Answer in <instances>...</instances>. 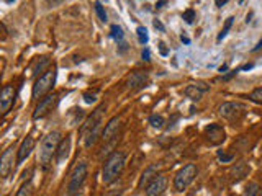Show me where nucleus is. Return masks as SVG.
I'll list each match as a JSON object with an SVG mask.
<instances>
[{
    "instance_id": "f257e3e1",
    "label": "nucleus",
    "mask_w": 262,
    "mask_h": 196,
    "mask_svg": "<svg viewBox=\"0 0 262 196\" xmlns=\"http://www.w3.org/2000/svg\"><path fill=\"white\" fill-rule=\"evenodd\" d=\"M61 139L62 137H61L59 131H51V133H48L43 139H41V144L38 149V162L43 168L49 167V163H51L53 157L56 155L57 145H59Z\"/></svg>"
},
{
    "instance_id": "f03ea898",
    "label": "nucleus",
    "mask_w": 262,
    "mask_h": 196,
    "mask_svg": "<svg viewBox=\"0 0 262 196\" xmlns=\"http://www.w3.org/2000/svg\"><path fill=\"white\" fill-rule=\"evenodd\" d=\"M125 159H126V155L121 151H115L110 154V157L105 160L103 168H102V182L103 183H112L120 177L123 168H125Z\"/></svg>"
},
{
    "instance_id": "7ed1b4c3",
    "label": "nucleus",
    "mask_w": 262,
    "mask_h": 196,
    "mask_svg": "<svg viewBox=\"0 0 262 196\" xmlns=\"http://www.w3.org/2000/svg\"><path fill=\"white\" fill-rule=\"evenodd\" d=\"M103 110H105V106H98V108L89 116V119L84 122V126H82V136H84L85 147H90L92 144H95L98 136H100Z\"/></svg>"
},
{
    "instance_id": "20e7f679",
    "label": "nucleus",
    "mask_w": 262,
    "mask_h": 196,
    "mask_svg": "<svg viewBox=\"0 0 262 196\" xmlns=\"http://www.w3.org/2000/svg\"><path fill=\"white\" fill-rule=\"evenodd\" d=\"M56 67L53 65L51 69H48L43 76H39L35 82V85H33V90H31V96L35 98V100H39V98H45L46 95H49V92L54 88V84H56Z\"/></svg>"
},
{
    "instance_id": "39448f33",
    "label": "nucleus",
    "mask_w": 262,
    "mask_h": 196,
    "mask_svg": "<svg viewBox=\"0 0 262 196\" xmlns=\"http://www.w3.org/2000/svg\"><path fill=\"white\" fill-rule=\"evenodd\" d=\"M85 178H87V163L80 162V163H77V165L74 167L72 172H71L69 183H68V194H69V196L77 194L79 190L82 188V185H84Z\"/></svg>"
},
{
    "instance_id": "423d86ee",
    "label": "nucleus",
    "mask_w": 262,
    "mask_h": 196,
    "mask_svg": "<svg viewBox=\"0 0 262 196\" xmlns=\"http://www.w3.org/2000/svg\"><path fill=\"white\" fill-rule=\"evenodd\" d=\"M196 174H199V170H196L195 163H187V165H184L177 172V175L174 178V188L177 191H184L185 188L195 180Z\"/></svg>"
},
{
    "instance_id": "0eeeda50",
    "label": "nucleus",
    "mask_w": 262,
    "mask_h": 196,
    "mask_svg": "<svg viewBox=\"0 0 262 196\" xmlns=\"http://www.w3.org/2000/svg\"><path fill=\"white\" fill-rule=\"evenodd\" d=\"M57 103H59V93H49L45 98H41L35 111H33V119H41L48 116L57 106Z\"/></svg>"
},
{
    "instance_id": "6e6552de",
    "label": "nucleus",
    "mask_w": 262,
    "mask_h": 196,
    "mask_svg": "<svg viewBox=\"0 0 262 196\" xmlns=\"http://www.w3.org/2000/svg\"><path fill=\"white\" fill-rule=\"evenodd\" d=\"M16 100V88L15 85L8 84L5 87L0 88V118L7 116L10 110L13 108Z\"/></svg>"
},
{
    "instance_id": "1a4fd4ad",
    "label": "nucleus",
    "mask_w": 262,
    "mask_h": 196,
    "mask_svg": "<svg viewBox=\"0 0 262 196\" xmlns=\"http://www.w3.org/2000/svg\"><path fill=\"white\" fill-rule=\"evenodd\" d=\"M16 151L18 149H15V145H12L0 155V178H7L13 172L16 162Z\"/></svg>"
},
{
    "instance_id": "9d476101",
    "label": "nucleus",
    "mask_w": 262,
    "mask_h": 196,
    "mask_svg": "<svg viewBox=\"0 0 262 196\" xmlns=\"http://www.w3.org/2000/svg\"><path fill=\"white\" fill-rule=\"evenodd\" d=\"M205 137L210 144L218 145L226 139V131L221 125H208L205 128Z\"/></svg>"
},
{
    "instance_id": "9b49d317",
    "label": "nucleus",
    "mask_w": 262,
    "mask_h": 196,
    "mask_svg": "<svg viewBox=\"0 0 262 196\" xmlns=\"http://www.w3.org/2000/svg\"><path fill=\"white\" fill-rule=\"evenodd\" d=\"M169 183V178L166 175H158L152 182L146 186V196H162V193L166 191Z\"/></svg>"
},
{
    "instance_id": "f8f14e48",
    "label": "nucleus",
    "mask_w": 262,
    "mask_h": 196,
    "mask_svg": "<svg viewBox=\"0 0 262 196\" xmlns=\"http://www.w3.org/2000/svg\"><path fill=\"white\" fill-rule=\"evenodd\" d=\"M147 82H149V76L143 70H136L128 77V87L131 90H141L147 85Z\"/></svg>"
},
{
    "instance_id": "ddd939ff",
    "label": "nucleus",
    "mask_w": 262,
    "mask_h": 196,
    "mask_svg": "<svg viewBox=\"0 0 262 196\" xmlns=\"http://www.w3.org/2000/svg\"><path fill=\"white\" fill-rule=\"evenodd\" d=\"M33 149H35V139H33L31 136H27L21 141L18 151H16V162L21 163L23 160H27Z\"/></svg>"
},
{
    "instance_id": "4468645a",
    "label": "nucleus",
    "mask_w": 262,
    "mask_h": 196,
    "mask_svg": "<svg viewBox=\"0 0 262 196\" xmlns=\"http://www.w3.org/2000/svg\"><path fill=\"white\" fill-rule=\"evenodd\" d=\"M69 152H71V136H66L64 139H61V142L57 145V151H56L57 163H62L64 160H68Z\"/></svg>"
},
{
    "instance_id": "2eb2a0df",
    "label": "nucleus",
    "mask_w": 262,
    "mask_h": 196,
    "mask_svg": "<svg viewBox=\"0 0 262 196\" xmlns=\"http://www.w3.org/2000/svg\"><path fill=\"white\" fill-rule=\"evenodd\" d=\"M118 129H120V118H112V119L108 121V125H106L105 129H103L102 139L106 142V141H110V139L117 137Z\"/></svg>"
},
{
    "instance_id": "dca6fc26",
    "label": "nucleus",
    "mask_w": 262,
    "mask_h": 196,
    "mask_svg": "<svg viewBox=\"0 0 262 196\" xmlns=\"http://www.w3.org/2000/svg\"><path fill=\"white\" fill-rule=\"evenodd\" d=\"M208 90V85H205V84H195V85H188L185 87V95L190 98V100L193 102H199L203 92H207Z\"/></svg>"
},
{
    "instance_id": "f3484780",
    "label": "nucleus",
    "mask_w": 262,
    "mask_h": 196,
    "mask_svg": "<svg viewBox=\"0 0 262 196\" xmlns=\"http://www.w3.org/2000/svg\"><path fill=\"white\" fill-rule=\"evenodd\" d=\"M239 110H243V106L241 105H237V103H225V105H221V108H220V114L223 118H228V119H233L237 113H239Z\"/></svg>"
},
{
    "instance_id": "a211bd4d",
    "label": "nucleus",
    "mask_w": 262,
    "mask_h": 196,
    "mask_svg": "<svg viewBox=\"0 0 262 196\" xmlns=\"http://www.w3.org/2000/svg\"><path fill=\"white\" fill-rule=\"evenodd\" d=\"M229 174H231V178L234 180V182H239L241 178H244L249 174V165L246 162H239V163H236V165H233Z\"/></svg>"
},
{
    "instance_id": "6ab92c4d",
    "label": "nucleus",
    "mask_w": 262,
    "mask_h": 196,
    "mask_svg": "<svg viewBox=\"0 0 262 196\" xmlns=\"http://www.w3.org/2000/svg\"><path fill=\"white\" fill-rule=\"evenodd\" d=\"M156 177H158V174H156V167H147V168L143 172L141 180H139V188H143L144 185L147 186Z\"/></svg>"
},
{
    "instance_id": "aec40b11",
    "label": "nucleus",
    "mask_w": 262,
    "mask_h": 196,
    "mask_svg": "<svg viewBox=\"0 0 262 196\" xmlns=\"http://www.w3.org/2000/svg\"><path fill=\"white\" fill-rule=\"evenodd\" d=\"M259 190H260L259 185L256 182H251V183L246 185L243 196H259Z\"/></svg>"
},
{
    "instance_id": "412c9836",
    "label": "nucleus",
    "mask_w": 262,
    "mask_h": 196,
    "mask_svg": "<svg viewBox=\"0 0 262 196\" xmlns=\"http://www.w3.org/2000/svg\"><path fill=\"white\" fill-rule=\"evenodd\" d=\"M110 36L115 39V41H118V43H121L123 38H125V33H123V28L118 27V24H113V27L110 28Z\"/></svg>"
},
{
    "instance_id": "4be33fe9",
    "label": "nucleus",
    "mask_w": 262,
    "mask_h": 196,
    "mask_svg": "<svg viewBox=\"0 0 262 196\" xmlns=\"http://www.w3.org/2000/svg\"><path fill=\"white\" fill-rule=\"evenodd\" d=\"M31 193H33V185H31V182H25L20 186V190L16 191L15 196H31Z\"/></svg>"
},
{
    "instance_id": "5701e85b",
    "label": "nucleus",
    "mask_w": 262,
    "mask_h": 196,
    "mask_svg": "<svg viewBox=\"0 0 262 196\" xmlns=\"http://www.w3.org/2000/svg\"><path fill=\"white\" fill-rule=\"evenodd\" d=\"M136 35H138V41H139V43H141V44H147V41H149V36H147V30L144 27H138Z\"/></svg>"
},
{
    "instance_id": "b1692460",
    "label": "nucleus",
    "mask_w": 262,
    "mask_h": 196,
    "mask_svg": "<svg viewBox=\"0 0 262 196\" xmlns=\"http://www.w3.org/2000/svg\"><path fill=\"white\" fill-rule=\"evenodd\" d=\"M149 125L152 126V128H162L164 126V118L161 116V114H151L149 116Z\"/></svg>"
},
{
    "instance_id": "393cba45",
    "label": "nucleus",
    "mask_w": 262,
    "mask_h": 196,
    "mask_svg": "<svg viewBox=\"0 0 262 196\" xmlns=\"http://www.w3.org/2000/svg\"><path fill=\"white\" fill-rule=\"evenodd\" d=\"M249 98H251V102L257 103V105H262V87L254 88L252 92H251V95H249Z\"/></svg>"
},
{
    "instance_id": "a878e982",
    "label": "nucleus",
    "mask_w": 262,
    "mask_h": 196,
    "mask_svg": "<svg viewBox=\"0 0 262 196\" xmlns=\"http://www.w3.org/2000/svg\"><path fill=\"white\" fill-rule=\"evenodd\" d=\"M233 16H229V18L226 20V23H225V27H223V30H221V33H220V35H218V41H221V39H223L226 35H228V31H229V28H231V24H233Z\"/></svg>"
},
{
    "instance_id": "bb28decb",
    "label": "nucleus",
    "mask_w": 262,
    "mask_h": 196,
    "mask_svg": "<svg viewBox=\"0 0 262 196\" xmlns=\"http://www.w3.org/2000/svg\"><path fill=\"white\" fill-rule=\"evenodd\" d=\"M95 12L98 15V18H100L102 21H106V12H105V8L102 7L100 2H95Z\"/></svg>"
},
{
    "instance_id": "cd10ccee",
    "label": "nucleus",
    "mask_w": 262,
    "mask_h": 196,
    "mask_svg": "<svg viewBox=\"0 0 262 196\" xmlns=\"http://www.w3.org/2000/svg\"><path fill=\"white\" fill-rule=\"evenodd\" d=\"M182 18H184L188 24L193 23V20H195V10H193V8H188V10H185L184 15H182Z\"/></svg>"
},
{
    "instance_id": "c85d7f7f",
    "label": "nucleus",
    "mask_w": 262,
    "mask_h": 196,
    "mask_svg": "<svg viewBox=\"0 0 262 196\" xmlns=\"http://www.w3.org/2000/svg\"><path fill=\"white\" fill-rule=\"evenodd\" d=\"M218 159L223 163H228L233 160V154H226L225 151H218Z\"/></svg>"
},
{
    "instance_id": "c756f323",
    "label": "nucleus",
    "mask_w": 262,
    "mask_h": 196,
    "mask_svg": "<svg viewBox=\"0 0 262 196\" xmlns=\"http://www.w3.org/2000/svg\"><path fill=\"white\" fill-rule=\"evenodd\" d=\"M7 36H8V31H7V28H5V24H4L2 21H0V41H5Z\"/></svg>"
},
{
    "instance_id": "7c9ffc66",
    "label": "nucleus",
    "mask_w": 262,
    "mask_h": 196,
    "mask_svg": "<svg viewBox=\"0 0 262 196\" xmlns=\"http://www.w3.org/2000/svg\"><path fill=\"white\" fill-rule=\"evenodd\" d=\"M95 100H97V95L95 93H89V92L84 93V102L85 103H94Z\"/></svg>"
},
{
    "instance_id": "2f4dec72",
    "label": "nucleus",
    "mask_w": 262,
    "mask_h": 196,
    "mask_svg": "<svg viewBox=\"0 0 262 196\" xmlns=\"http://www.w3.org/2000/svg\"><path fill=\"white\" fill-rule=\"evenodd\" d=\"M149 57H151V54H149V49L146 47L144 51H143V59H144V61H151Z\"/></svg>"
},
{
    "instance_id": "473e14b6",
    "label": "nucleus",
    "mask_w": 262,
    "mask_h": 196,
    "mask_svg": "<svg viewBox=\"0 0 262 196\" xmlns=\"http://www.w3.org/2000/svg\"><path fill=\"white\" fill-rule=\"evenodd\" d=\"M154 27L158 28V30H161V31H164V24H162L159 20H156V21H154Z\"/></svg>"
},
{
    "instance_id": "72a5a7b5",
    "label": "nucleus",
    "mask_w": 262,
    "mask_h": 196,
    "mask_svg": "<svg viewBox=\"0 0 262 196\" xmlns=\"http://www.w3.org/2000/svg\"><path fill=\"white\" fill-rule=\"evenodd\" d=\"M252 67H254L252 64H246V65H243V67H241V70H249V69H252Z\"/></svg>"
},
{
    "instance_id": "f704fd0d",
    "label": "nucleus",
    "mask_w": 262,
    "mask_h": 196,
    "mask_svg": "<svg viewBox=\"0 0 262 196\" xmlns=\"http://www.w3.org/2000/svg\"><path fill=\"white\" fill-rule=\"evenodd\" d=\"M159 47H161V54H164V56H166V54H167V49L164 47V44H162V43L159 44Z\"/></svg>"
},
{
    "instance_id": "c9c22d12",
    "label": "nucleus",
    "mask_w": 262,
    "mask_h": 196,
    "mask_svg": "<svg viewBox=\"0 0 262 196\" xmlns=\"http://www.w3.org/2000/svg\"><path fill=\"white\" fill-rule=\"evenodd\" d=\"M180 39H182V43H185V44H188V43H190V39H188L187 36H184V35L180 36Z\"/></svg>"
},
{
    "instance_id": "e433bc0d",
    "label": "nucleus",
    "mask_w": 262,
    "mask_h": 196,
    "mask_svg": "<svg viewBox=\"0 0 262 196\" xmlns=\"http://www.w3.org/2000/svg\"><path fill=\"white\" fill-rule=\"evenodd\" d=\"M216 5H218V7H223V5H226V0H216Z\"/></svg>"
},
{
    "instance_id": "4c0bfd02",
    "label": "nucleus",
    "mask_w": 262,
    "mask_h": 196,
    "mask_svg": "<svg viewBox=\"0 0 262 196\" xmlns=\"http://www.w3.org/2000/svg\"><path fill=\"white\" fill-rule=\"evenodd\" d=\"M259 49H262V39L259 41V44H257L256 47H254V49H252V51H259Z\"/></svg>"
},
{
    "instance_id": "58836bf2",
    "label": "nucleus",
    "mask_w": 262,
    "mask_h": 196,
    "mask_svg": "<svg viewBox=\"0 0 262 196\" xmlns=\"http://www.w3.org/2000/svg\"><path fill=\"white\" fill-rule=\"evenodd\" d=\"M164 5H167V2H158V4H156V7H158V8H162Z\"/></svg>"
},
{
    "instance_id": "ea45409f",
    "label": "nucleus",
    "mask_w": 262,
    "mask_h": 196,
    "mask_svg": "<svg viewBox=\"0 0 262 196\" xmlns=\"http://www.w3.org/2000/svg\"><path fill=\"white\" fill-rule=\"evenodd\" d=\"M228 69V65H221V67H220V72H225Z\"/></svg>"
},
{
    "instance_id": "a19ab883",
    "label": "nucleus",
    "mask_w": 262,
    "mask_h": 196,
    "mask_svg": "<svg viewBox=\"0 0 262 196\" xmlns=\"http://www.w3.org/2000/svg\"><path fill=\"white\" fill-rule=\"evenodd\" d=\"M259 196H262V188H260V190H259Z\"/></svg>"
},
{
    "instance_id": "79ce46f5",
    "label": "nucleus",
    "mask_w": 262,
    "mask_h": 196,
    "mask_svg": "<svg viewBox=\"0 0 262 196\" xmlns=\"http://www.w3.org/2000/svg\"><path fill=\"white\" fill-rule=\"evenodd\" d=\"M74 196H82V194H79V193H77V194H74Z\"/></svg>"
},
{
    "instance_id": "37998d69",
    "label": "nucleus",
    "mask_w": 262,
    "mask_h": 196,
    "mask_svg": "<svg viewBox=\"0 0 262 196\" xmlns=\"http://www.w3.org/2000/svg\"><path fill=\"white\" fill-rule=\"evenodd\" d=\"M229 196H234V194H229Z\"/></svg>"
},
{
    "instance_id": "c03bdc74",
    "label": "nucleus",
    "mask_w": 262,
    "mask_h": 196,
    "mask_svg": "<svg viewBox=\"0 0 262 196\" xmlns=\"http://www.w3.org/2000/svg\"><path fill=\"white\" fill-rule=\"evenodd\" d=\"M8 196H12V194H8Z\"/></svg>"
}]
</instances>
